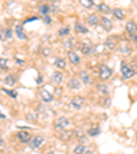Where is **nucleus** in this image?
I'll use <instances>...</instances> for the list:
<instances>
[{
  "label": "nucleus",
  "instance_id": "f257e3e1",
  "mask_svg": "<svg viewBox=\"0 0 137 154\" xmlns=\"http://www.w3.org/2000/svg\"><path fill=\"white\" fill-rule=\"evenodd\" d=\"M111 76H113V70H111L108 66H106V64L100 66V68H99V78L102 79V81H108Z\"/></svg>",
  "mask_w": 137,
  "mask_h": 154
},
{
  "label": "nucleus",
  "instance_id": "f03ea898",
  "mask_svg": "<svg viewBox=\"0 0 137 154\" xmlns=\"http://www.w3.org/2000/svg\"><path fill=\"white\" fill-rule=\"evenodd\" d=\"M70 125V119L69 117H58V119L54 122V127L56 128V130H59V131H62V130H64V128H67Z\"/></svg>",
  "mask_w": 137,
  "mask_h": 154
},
{
  "label": "nucleus",
  "instance_id": "7ed1b4c3",
  "mask_svg": "<svg viewBox=\"0 0 137 154\" xmlns=\"http://www.w3.org/2000/svg\"><path fill=\"white\" fill-rule=\"evenodd\" d=\"M121 72H122V76L125 79H130L134 75V70L132 67H129L125 61H121Z\"/></svg>",
  "mask_w": 137,
  "mask_h": 154
},
{
  "label": "nucleus",
  "instance_id": "20e7f679",
  "mask_svg": "<svg viewBox=\"0 0 137 154\" xmlns=\"http://www.w3.org/2000/svg\"><path fill=\"white\" fill-rule=\"evenodd\" d=\"M43 145H44V138L41 137V135H36V137H33L29 142V146L32 149H40Z\"/></svg>",
  "mask_w": 137,
  "mask_h": 154
},
{
  "label": "nucleus",
  "instance_id": "39448f33",
  "mask_svg": "<svg viewBox=\"0 0 137 154\" xmlns=\"http://www.w3.org/2000/svg\"><path fill=\"white\" fill-rule=\"evenodd\" d=\"M40 97H41V100H43L45 104H48V102H51L54 100V94L51 93L48 89H45V87L40 91Z\"/></svg>",
  "mask_w": 137,
  "mask_h": 154
},
{
  "label": "nucleus",
  "instance_id": "423d86ee",
  "mask_svg": "<svg viewBox=\"0 0 137 154\" xmlns=\"http://www.w3.org/2000/svg\"><path fill=\"white\" fill-rule=\"evenodd\" d=\"M70 105H71V108H73V109H76V111L81 109L82 105H84V97H80V96L74 97V98L71 100V104Z\"/></svg>",
  "mask_w": 137,
  "mask_h": 154
},
{
  "label": "nucleus",
  "instance_id": "0eeeda50",
  "mask_svg": "<svg viewBox=\"0 0 137 154\" xmlns=\"http://www.w3.org/2000/svg\"><path fill=\"white\" fill-rule=\"evenodd\" d=\"M17 138L22 143H29L30 139H32V135H30V132H28V131H19L17 134Z\"/></svg>",
  "mask_w": 137,
  "mask_h": 154
},
{
  "label": "nucleus",
  "instance_id": "6e6552de",
  "mask_svg": "<svg viewBox=\"0 0 137 154\" xmlns=\"http://www.w3.org/2000/svg\"><path fill=\"white\" fill-rule=\"evenodd\" d=\"M78 51L82 53V55H89V53L93 52V48L90 47V45H88V44H85V42H80L78 44Z\"/></svg>",
  "mask_w": 137,
  "mask_h": 154
},
{
  "label": "nucleus",
  "instance_id": "1a4fd4ad",
  "mask_svg": "<svg viewBox=\"0 0 137 154\" xmlns=\"http://www.w3.org/2000/svg\"><path fill=\"white\" fill-rule=\"evenodd\" d=\"M100 23H102L103 29H104L106 32H110V30H113V27H114L113 20L108 19V18H106V17H103L102 19H100Z\"/></svg>",
  "mask_w": 137,
  "mask_h": 154
},
{
  "label": "nucleus",
  "instance_id": "9d476101",
  "mask_svg": "<svg viewBox=\"0 0 137 154\" xmlns=\"http://www.w3.org/2000/svg\"><path fill=\"white\" fill-rule=\"evenodd\" d=\"M67 57H69L71 64H80V61H81V56H80L78 53L73 52V51H69V52H67Z\"/></svg>",
  "mask_w": 137,
  "mask_h": 154
},
{
  "label": "nucleus",
  "instance_id": "9b49d317",
  "mask_svg": "<svg viewBox=\"0 0 137 154\" xmlns=\"http://www.w3.org/2000/svg\"><path fill=\"white\" fill-rule=\"evenodd\" d=\"M67 86L70 87L71 90H80V87H81V81L78 78H71L70 81L67 82Z\"/></svg>",
  "mask_w": 137,
  "mask_h": 154
},
{
  "label": "nucleus",
  "instance_id": "f8f14e48",
  "mask_svg": "<svg viewBox=\"0 0 137 154\" xmlns=\"http://www.w3.org/2000/svg\"><path fill=\"white\" fill-rule=\"evenodd\" d=\"M15 35H17L19 40H26L28 35L25 34V30L22 25H15Z\"/></svg>",
  "mask_w": 137,
  "mask_h": 154
},
{
  "label": "nucleus",
  "instance_id": "ddd939ff",
  "mask_svg": "<svg viewBox=\"0 0 137 154\" xmlns=\"http://www.w3.org/2000/svg\"><path fill=\"white\" fill-rule=\"evenodd\" d=\"M125 30L129 33V35H130V34H134V33L137 32V23L134 22V20H129L128 23L125 25Z\"/></svg>",
  "mask_w": 137,
  "mask_h": 154
},
{
  "label": "nucleus",
  "instance_id": "4468645a",
  "mask_svg": "<svg viewBox=\"0 0 137 154\" xmlns=\"http://www.w3.org/2000/svg\"><path fill=\"white\" fill-rule=\"evenodd\" d=\"M51 82L55 85H60L62 82H63V74H62L60 71H55V72L52 74V76H51Z\"/></svg>",
  "mask_w": 137,
  "mask_h": 154
},
{
  "label": "nucleus",
  "instance_id": "2eb2a0df",
  "mask_svg": "<svg viewBox=\"0 0 137 154\" xmlns=\"http://www.w3.org/2000/svg\"><path fill=\"white\" fill-rule=\"evenodd\" d=\"M86 20H88V23H89L90 26H97V25L100 23V19H99V17H97V15H95V14H90V15H88Z\"/></svg>",
  "mask_w": 137,
  "mask_h": 154
},
{
  "label": "nucleus",
  "instance_id": "dca6fc26",
  "mask_svg": "<svg viewBox=\"0 0 137 154\" xmlns=\"http://www.w3.org/2000/svg\"><path fill=\"white\" fill-rule=\"evenodd\" d=\"M71 137H74V131H64V130H62L60 134H59V138H60L62 140H69Z\"/></svg>",
  "mask_w": 137,
  "mask_h": 154
},
{
  "label": "nucleus",
  "instance_id": "f3484780",
  "mask_svg": "<svg viewBox=\"0 0 137 154\" xmlns=\"http://www.w3.org/2000/svg\"><path fill=\"white\" fill-rule=\"evenodd\" d=\"M80 78H81L82 83H85V85H90V83H92L90 75L86 72V71H81V72H80Z\"/></svg>",
  "mask_w": 137,
  "mask_h": 154
},
{
  "label": "nucleus",
  "instance_id": "a211bd4d",
  "mask_svg": "<svg viewBox=\"0 0 137 154\" xmlns=\"http://www.w3.org/2000/svg\"><path fill=\"white\" fill-rule=\"evenodd\" d=\"M74 29H76V33H78V34H86L88 33V29L81 23V22H76Z\"/></svg>",
  "mask_w": 137,
  "mask_h": 154
},
{
  "label": "nucleus",
  "instance_id": "6ab92c4d",
  "mask_svg": "<svg viewBox=\"0 0 137 154\" xmlns=\"http://www.w3.org/2000/svg\"><path fill=\"white\" fill-rule=\"evenodd\" d=\"M85 153H86V146L84 143H80V145L74 146L73 154H85Z\"/></svg>",
  "mask_w": 137,
  "mask_h": 154
},
{
  "label": "nucleus",
  "instance_id": "aec40b11",
  "mask_svg": "<svg viewBox=\"0 0 137 154\" xmlns=\"http://www.w3.org/2000/svg\"><path fill=\"white\" fill-rule=\"evenodd\" d=\"M111 14L117 18V19H119V20H122L123 18H125V11L121 10V8H114L113 11H111Z\"/></svg>",
  "mask_w": 137,
  "mask_h": 154
},
{
  "label": "nucleus",
  "instance_id": "412c9836",
  "mask_svg": "<svg viewBox=\"0 0 137 154\" xmlns=\"http://www.w3.org/2000/svg\"><path fill=\"white\" fill-rule=\"evenodd\" d=\"M54 64H55V67L58 68V70H64L66 68V61H64V59H55V61H54Z\"/></svg>",
  "mask_w": 137,
  "mask_h": 154
},
{
  "label": "nucleus",
  "instance_id": "4be33fe9",
  "mask_svg": "<svg viewBox=\"0 0 137 154\" xmlns=\"http://www.w3.org/2000/svg\"><path fill=\"white\" fill-rule=\"evenodd\" d=\"M50 11H51V8H50V6H48V4H41V6L38 7V12H40L43 17L48 15V14H50Z\"/></svg>",
  "mask_w": 137,
  "mask_h": 154
},
{
  "label": "nucleus",
  "instance_id": "5701e85b",
  "mask_svg": "<svg viewBox=\"0 0 137 154\" xmlns=\"http://www.w3.org/2000/svg\"><path fill=\"white\" fill-rule=\"evenodd\" d=\"M96 89H97V91H99L100 94H103V96H107V94H108V86H107V85L99 83L96 86Z\"/></svg>",
  "mask_w": 137,
  "mask_h": 154
},
{
  "label": "nucleus",
  "instance_id": "b1692460",
  "mask_svg": "<svg viewBox=\"0 0 137 154\" xmlns=\"http://www.w3.org/2000/svg\"><path fill=\"white\" fill-rule=\"evenodd\" d=\"M97 10H99L100 12H103V14H111V11H113V10L110 8V7L107 6V4H104V3H102V4H99V6H97Z\"/></svg>",
  "mask_w": 137,
  "mask_h": 154
},
{
  "label": "nucleus",
  "instance_id": "393cba45",
  "mask_svg": "<svg viewBox=\"0 0 137 154\" xmlns=\"http://www.w3.org/2000/svg\"><path fill=\"white\" fill-rule=\"evenodd\" d=\"M4 83L8 85V86H14V85L17 83V78H15L14 75H7L6 78H4Z\"/></svg>",
  "mask_w": 137,
  "mask_h": 154
},
{
  "label": "nucleus",
  "instance_id": "a878e982",
  "mask_svg": "<svg viewBox=\"0 0 137 154\" xmlns=\"http://www.w3.org/2000/svg\"><path fill=\"white\" fill-rule=\"evenodd\" d=\"M104 47L107 48V49H114L115 48V40L114 38H107V40L104 41Z\"/></svg>",
  "mask_w": 137,
  "mask_h": 154
},
{
  "label": "nucleus",
  "instance_id": "bb28decb",
  "mask_svg": "<svg viewBox=\"0 0 137 154\" xmlns=\"http://www.w3.org/2000/svg\"><path fill=\"white\" fill-rule=\"evenodd\" d=\"M64 47H66L67 52L73 49V48H74V38L73 37H69V38H67L66 42H64Z\"/></svg>",
  "mask_w": 137,
  "mask_h": 154
},
{
  "label": "nucleus",
  "instance_id": "cd10ccee",
  "mask_svg": "<svg viewBox=\"0 0 137 154\" xmlns=\"http://www.w3.org/2000/svg\"><path fill=\"white\" fill-rule=\"evenodd\" d=\"M88 135L89 137H97V135H100V128L99 127H92L88 130Z\"/></svg>",
  "mask_w": 137,
  "mask_h": 154
},
{
  "label": "nucleus",
  "instance_id": "c85d7f7f",
  "mask_svg": "<svg viewBox=\"0 0 137 154\" xmlns=\"http://www.w3.org/2000/svg\"><path fill=\"white\" fill-rule=\"evenodd\" d=\"M58 34L60 35V37H67V35L70 34V27H67V26L60 27V29H59V32H58Z\"/></svg>",
  "mask_w": 137,
  "mask_h": 154
},
{
  "label": "nucleus",
  "instance_id": "c756f323",
  "mask_svg": "<svg viewBox=\"0 0 137 154\" xmlns=\"http://www.w3.org/2000/svg\"><path fill=\"white\" fill-rule=\"evenodd\" d=\"M80 4L85 8H90V7L93 6V0H80Z\"/></svg>",
  "mask_w": 137,
  "mask_h": 154
},
{
  "label": "nucleus",
  "instance_id": "7c9ffc66",
  "mask_svg": "<svg viewBox=\"0 0 137 154\" xmlns=\"http://www.w3.org/2000/svg\"><path fill=\"white\" fill-rule=\"evenodd\" d=\"M74 137H76L78 140H85V134L82 132L81 130H76V131H74Z\"/></svg>",
  "mask_w": 137,
  "mask_h": 154
},
{
  "label": "nucleus",
  "instance_id": "2f4dec72",
  "mask_svg": "<svg viewBox=\"0 0 137 154\" xmlns=\"http://www.w3.org/2000/svg\"><path fill=\"white\" fill-rule=\"evenodd\" d=\"M119 52H121V53H126V55H129V53L132 52V49H130V47H129V45H126V44H123V45H121V48H119Z\"/></svg>",
  "mask_w": 137,
  "mask_h": 154
},
{
  "label": "nucleus",
  "instance_id": "473e14b6",
  "mask_svg": "<svg viewBox=\"0 0 137 154\" xmlns=\"http://www.w3.org/2000/svg\"><path fill=\"white\" fill-rule=\"evenodd\" d=\"M26 120L28 122H37V115H36L34 112H29V113L26 115Z\"/></svg>",
  "mask_w": 137,
  "mask_h": 154
},
{
  "label": "nucleus",
  "instance_id": "72a5a7b5",
  "mask_svg": "<svg viewBox=\"0 0 137 154\" xmlns=\"http://www.w3.org/2000/svg\"><path fill=\"white\" fill-rule=\"evenodd\" d=\"M7 66H8V61H7V59H4V57L0 59V68H3V70H6Z\"/></svg>",
  "mask_w": 137,
  "mask_h": 154
},
{
  "label": "nucleus",
  "instance_id": "f704fd0d",
  "mask_svg": "<svg viewBox=\"0 0 137 154\" xmlns=\"http://www.w3.org/2000/svg\"><path fill=\"white\" fill-rule=\"evenodd\" d=\"M43 20H44V23H45V25H51V22H52V18H51L50 15H45V17L43 18Z\"/></svg>",
  "mask_w": 137,
  "mask_h": 154
},
{
  "label": "nucleus",
  "instance_id": "c9c22d12",
  "mask_svg": "<svg viewBox=\"0 0 137 154\" xmlns=\"http://www.w3.org/2000/svg\"><path fill=\"white\" fill-rule=\"evenodd\" d=\"M3 91H4V93H7L8 96H11L12 98H17V93H15V91H12V90H7V89H3Z\"/></svg>",
  "mask_w": 137,
  "mask_h": 154
},
{
  "label": "nucleus",
  "instance_id": "e433bc0d",
  "mask_svg": "<svg viewBox=\"0 0 137 154\" xmlns=\"http://www.w3.org/2000/svg\"><path fill=\"white\" fill-rule=\"evenodd\" d=\"M130 38H132V41L137 42V35H136V34H130Z\"/></svg>",
  "mask_w": 137,
  "mask_h": 154
},
{
  "label": "nucleus",
  "instance_id": "4c0bfd02",
  "mask_svg": "<svg viewBox=\"0 0 137 154\" xmlns=\"http://www.w3.org/2000/svg\"><path fill=\"white\" fill-rule=\"evenodd\" d=\"M6 33H7V38H11V35H12V32H11V30L8 29V30H7Z\"/></svg>",
  "mask_w": 137,
  "mask_h": 154
},
{
  "label": "nucleus",
  "instance_id": "58836bf2",
  "mask_svg": "<svg viewBox=\"0 0 137 154\" xmlns=\"http://www.w3.org/2000/svg\"><path fill=\"white\" fill-rule=\"evenodd\" d=\"M36 83H38V85H40V83H43V78H41V76H38V78L36 79Z\"/></svg>",
  "mask_w": 137,
  "mask_h": 154
},
{
  "label": "nucleus",
  "instance_id": "ea45409f",
  "mask_svg": "<svg viewBox=\"0 0 137 154\" xmlns=\"http://www.w3.org/2000/svg\"><path fill=\"white\" fill-rule=\"evenodd\" d=\"M48 53H51V51L48 49V48H47V49H44V52H43V55H44V56H47Z\"/></svg>",
  "mask_w": 137,
  "mask_h": 154
},
{
  "label": "nucleus",
  "instance_id": "a19ab883",
  "mask_svg": "<svg viewBox=\"0 0 137 154\" xmlns=\"http://www.w3.org/2000/svg\"><path fill=\"white\" fill-rule=\"evenodd\" d=\"M4 147V140L0 138V149H3Z\"/></svg>",
  "mask_w": 137,
  "mask_h": 154
},
{
  "label": "nucleus",
  "instance_id": "79ce46f5",
  "mask_svg": "<svg viewBox=\"0 0 137 154\" xmlns=\"http://www.w3.org/2000/svg\"><path fill=\"white\" fill-rule=\"evenodd\" d=\"M36 19H37L36 17H32V18H29V19H26V22H25V23H28V22H30V20H36Z\"/></svg>",
  "mask_w": 137,
  "mask_h": 154
},
{
  "label": "nucleus",
  "instance_id": "37998d69",
  "mask_svg": "<svg viewBox=\"0 0 137 154\" xmlns=\"http://www.w3.org/2000/svg\"><path fill=\"white\" fill-rule=\"evenodd\" d=\"M59 93H62V90H59V89H56V90H55V94H56V96H58Z\"/></svg>",
  "mask_w": 137,
  "mask_h": 154
},
{
  "label": "nucleus",
  "instance_id": "c03bdc74",
  "mask_svg": "<svg viewBox=\"0 0 137 154\" xmlns=\"http://www.w3.org/2000/svg\"><path fill=\"white\" fill-rule=\"evenodd\" d=\"M0 119H6V116H4L3 113H0Z\"/></svg>",
  "mask_w": 137,
  "mask_h": 154
},
{
  "label": "nucleus",
  "instance_id": "a18cd8bd",
  "mask_svg": "<svg viewBox=\"0 0 137 154\" xmlns=\"http://www.w3.org/2000/svg\"><path fill=\"white\" fill-rule=\"evenodd\" d=\"M45 154H55V153H52V151H48V153H45Z\"/></svg>",
  "mask_w": 137,
  "mask_h": 154
},
{
  "label": "nucleus",
  "instance_id": "49530a36",
  "mask_svg": "<svg viewBox=\"0 0 137 154\" xmlns=\"http://www.w3.org/2000/svg\"><path fill=\"white\" fill-rule=\"evenodd\" d=\"M136 143H137V135H136Z\"/></svg>",
  "mask_w": 137,
  "mask_h": 154
}]
</instances>
